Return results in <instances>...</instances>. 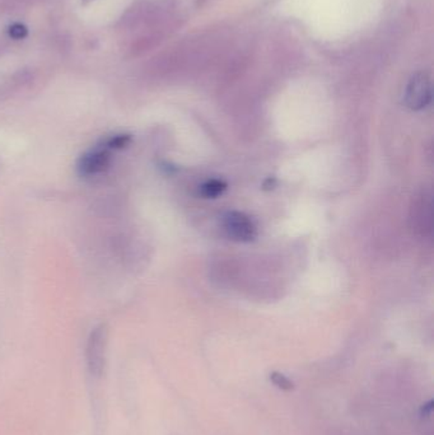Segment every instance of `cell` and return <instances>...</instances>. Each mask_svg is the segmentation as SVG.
<instances>
[{
	"label": "cell",
	"instance_id": "obj_5",
	"mask_svg": "<svg viewBox=\"0 0 434 435\" xmlns=\"http://www.w3.org/2000/svg\"><path fill=\"white\" fill-rule=\"evenodd\" d=\"M227 188L228 185L223 180L211 178L202 183L197 189V192L203 199H217L219 196L223 195Z\"/></svg>",
	"mask_w": 434,
	"mask_h": 435
},
{
	"label": "cell",
	"instance_id": "obj_6",
	"mask_svg": "<svg viewBox=\"0 0 434 435\" xmlns=\"http://www.w3.org/2000/svg\"><path fill=\"white\" fill-rule=\"evenodd\" d=\"M131 143V135L129 134H119L115 137H111V138L106 142V145L109 149H124L126 146H129Z\"/></svg>",
	"mask_w": 434,
	"mask_h": 435
},
{
	"label": "cell",
	"instance_id": "obj_2",
	"mask_svg": "<svg viewBox=\"0 0 434 435\" xmlns=\"http://www.w3.org/2000/svg\"><path fill=\"white\" fill-rule=\"evenodd\" d=\"M225 234L236 242H253L257 237V228L253 219L241 211H227L222 217Z\"/></svg>",
	"mask_w": 434,
	"mask_h": 435
},
{
	"label": "cell",
	"instance_id": "obj_1",
	"mask_svg": "<svg viewBox=\"0 0 434 435\" xmlns=\"http://www.w3.org/2000/svg\"><path fill=\"white\" fill-rule=\"evenodd\" d=\"M107 345H109V330L106 325H98L94 327L88 336L87 348H86V360H87L88 372L91 376L100 378L107 360Z\"/></svg>",
	"mask_w": 434,
	"mask_h": 435
},
{
	"label": "cell",
	"instance_id": "obj_7",
	"mask_svg": "<svg viewBox=\"0 0 434 435\" xmlns=\"http://www.w3.org/2000/svg\"><path fill=\"white\" fill-rule=\"evenodd\" d=\"M270 381L274 383L278 388H280L283 391H290L293 390V382L290 381L288 378L285 377L282 373L279 372H273L270 374Z\"/></svg>",
	"mask_w": 434,
	"mask_h": 435
},
{
	"label": "cell",
	"instance_id": "obj_3",
	"mask_svg": "<svg viewBox=\"0 0 434 435\" xmlns=\"http://www.w3.org/2000/svg\"><path fill=\"white\" fill-rule=\"evenodd\" d=\"M406 106L414 111L427 107L432 100V82L426 72H415L412 75L405 91Z\"/></svg>",
	"mask_w": 434,
	"mask_h": 435
},
{
	"label": "cell",
	"instance_id": "obj_4",
	"mask_svg": "<svg viewBox=\"0 0 434 435\" xmlns=\"http://www.w3.org/2000/svg\"><path fill=\"white\" fill-rule=\"evenodd\" d=\"M111 155L107 149H92L80 155L77 171L83 177H92L105 172L110 166Z\"/></svg>",
	"mask_w": 434,
	"mask_h": 435
},
{
	"label": "cell",
	"instance_id": "obj_8",
	"mask_svg": "<svg viewBox=\"0 0 434 435\" xmlns=\"http://www.w3.org/2000/svg\"><path fill=\"white\" fill-rule=\"evenodd\" d=\"M9 35L15 38V40H21L27 35V29L21 24V23H15L10 29H9Z\"/></svg>",
	"mask_w": 434,
	"mask_h": 435
}]
</instances>
